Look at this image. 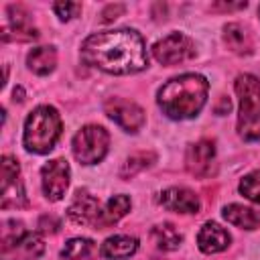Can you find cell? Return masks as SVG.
<instances>
[{"label": "cell", "instance_id": "cell-12", "mask_svg": "<svg viewBox=\"0 0 260 260\" xmlns=\"http://www.w3.org/2000/svg\"><path fill=\"white\" fill-rule=\"evenodd\" d=\"M215 162V146L211 140H199L195 144H189L185 154L187 171L195 177H207L213 171Z\"/></svg>", "mask_w": 260, "mask_h": 260}, {"label": "cell", "instance_id": "cell-5", "mask_svg": "<svg viewBox=\"0 0 260 260\" xmlns=\"http://www.w3.org/2000/svg\"><path fill=\"white\" fill-rule=\"evenodd\" d=\"M12 228H14V219L4 221L0 260H35V258H39L45 250L43 238L35 232H26L20 221H18L16 230H12Z\"/></svg>", "mask_w": 260, "mask_h": 260}, {"label": "cell", "instance_id": "cell-22", "mask_svg": "<svg viewBox=\"0 0 260 260\" xmlns=\"http://www.w3.org/2000/svg\"><path fill=\"white\" fill-rule=\"evenodd\" d=\"M95 244L89 238H71L61 250V260H93Z\"/></svg>", "mask_w": 260, "mask_h": 260}, {"label": "cell", "instance_id": "cell-2", "mask_svg": "<svg viewBox=\"0 0 260 260\" xmlns=\"http://www.w3.org/2000/svg\"><path fill=\"white\" fill-rule=\"evenodd\" d=\"M209 83L199 73H183L169 79L156 93L160 110L173 120L195 118L207 102Z\"/></svg>", "mask_w": 260, "mask_h": 260}, {"label": "cell", "instance_id": "cell-20", "mask_svg": "<svg viewBox=\"0 0 260 260\" xmlns=\"http://www.w3.org/2000/svg\"><path fill=\"white\" fill-rule=\"evenodd\" d=\"M130 197L128 195H114L112 199H108V203L102 207V215H100V221H98V228L104 230L116 221H120L128 211H130Z\"/></svg>", "mask_w": 260, "mask_h": 260}, {"label": "cell", "instance_id": "cell-4", "mask_svg": "<svg viewBox=\"0 0 260 260\" xmlns=\"http://www.w3.org/2000/svg\"><path fill=\"white\" fill-rule=\"evenodd\" d=\"M234 87L240 100L238 134L248 142L260 140V79L252 73H240Z\"/></svg>", "mask_w": 260, "mask_h": 260}, {"label": "cell", "instance_id": "cell-1", "mask_svg": "<svg viewBox=\"0 0 260 260\" xmlns=\"http://www.w3.org/2000/svg\"><path fill=\"white\" fill-rule=\"evenodd\" d=\"M81 59L112 75L138 73L148 65L144 41L132 28L104 30L87 37L81 45Z\"/></svg>", "mask_w": 260, "mask_h": 260}, {"label": "cell", "instance_id": "cell-14", "mask_svg": "<svg viewBox=\"0 0 260 260\" xmlns=\"http://www.w3.org/2000/svg\"><path fill=\"white\" fill-rule=\"evenodd\" d=\"M230 242H232V236L228 234V230L215 221H205L197 234V246L205 254L221 252L230 246Z\"/></svg>", "mask_w": 260, "mask_h": 260}, {"label": "cell", "instance_id": "cell-10", "mask_svg": "<svg viewBox=\"0 0 260 260\" xmlns=\"http://www.w3.org/2000/svg\"><path fill=\"white\" fill-rule=\"evenodd\" d=\"M104 110L110 120H114L126 132H138L144 126V110L124 98H110L104 104Z\"/></svg>", "mask_w": 260, "mask_h": 260}, {"label": "cell", "instance_id": "cell-16", "mask_svg": "<svg viewBox=\"0 0 260 260\" xmlns=\"http://www.w3.org/2000/svg\"><path fill=\"white\" fill-rule=\"evenodd\" d=\"M138 250V240L132 236H112L102 244V256L110 260H126Z\"/></svg>", "mask_w": 260, "mask_h": 260}, {"label": "cell", "instance_id": "cell-25", "mask_svg": "<svg viewBox=\"0 0 260 260\" xmlns=\"http://www.w3.org/2000/svg\"><path fill=\"white\" fill-rule=\"evenodd\" d=\"M79 8H81V6L75 4V2H55V4H53V10H55V14H57L61 20H71V18L77 14Z\"/></svg>", "mask_w": 260, "mask_h": 260}, {"label": "cell", "instance_id": "cell-23", "mask_svg": "<svg viewBox=\"0 0 260 260\" xmlns=\"http://www.w3.org/2000/svg\"><path fill=\"white\" fill-rule=\"evenodd\" d=\"M240 193L250 199L252 203H258L260 205V171H252L248 173L242 181H240Z\"/></svg>", "mask_w": 260, "mask_h": 260}, {"label": "cell", "instance_id": "cell-13", "mask_svg": "<svg viewBox=\"0 0 260 260\" xmlns=\"http://www.w3.org/2000/svg\"><path fill=\"white\" fill-rule=\"evenodd\" d=\"M160 205L177 213H197L201 207L199 197L185 187H169L160 193Z\"/></svg>", "mask_w": 260, "mask_h": 260}, {"label": "cell", "instance_id": "cell-21", "mask_svg": "<svg viewBox=\"0 0 260 260\" xmlns=\"http://www.w3.org/2000/svg\"><path fill=\"white\" fill-rule=\"evenodd\" d=\"M152 240H154L158 250H167L169 252V250H177L181 246L183 236L173 223L165 221V223H158V225L152 228Z\"/></svg>", "mask_w": 260, "mask_h": 260}, {"label": "cell", "instance_id": "cell-6", "mask_svg": "<svg viewBox=\"0 0 260 260\" xmlns=\"http://www.w3.org/2000/svg\"><path fill=\"white\" fill-rule=\"evenodd\" d=\"M73 156L81 165H95L100 162L110 146V134L104 126L87 124L73 136Z\"/></svg>", "mask_w": 260, "mask_h": 260}, {"label": "cell", "instance_id": "cell-11", "mask_svg": "<svg viewBox=\"0 0 260 260\" xmlns=\"http://www.w3.org/2000/svg\"><path fill=\"white\" fill-rule=\"evenodd\" d=\"M100 215H102V205L87 191H77L73 201L67 207V217L77 225H95L98 228Z\"/></svg>", "mask_w": 260, "mask_h": 260}, {"label": "cell", "instance_id": "cell-7", "mask_svg": "<svg viewBox=\"0 0 260 260\" xmlns=\"http://www.w3.org/2000/svg\"><path fill=\"white\" fill-rule=\"evenodd\" d=\"M0 205L2 209H18L26 205L24 185L20 181V167L18 160L10 154L2 156V191H0Z\"/></svg>", "mask_w": 260, "mask_h": 260}, {"label": "cell", "instance_id": "cell-9", "mask_svg": "<svg viewBox=\"0 0 260 260\" xmlns=\"http://www.w3.org/2000/svg\"><path fill=\"white\" fill-rule=\"evenodd\" d=\"M69 177H71V169L65 158H53L45 162L41 169V185L45 197L49 201L63 199L69 187Z\"/></svg>", "mask_w": 260, "mask_h": 260}, {"label": "cell", "instance_id": "cell-3", "mask_svg": "<svg viewBox=\"0 0 260 260\" xmlns=\"http://www.w3.org/2000/svg\"><path fill=\"white\" fill-rule=\"evenodd\" d=\"M61 136V116L53 106L35 108L24 122V146L30 152L47 154Z\"/></svg>", "mask_w": 260, "mask_h": 260}, {"label": "cell", "instance_id": "cell-17", "mask_svg": "<svg viewBox=\"0 0 260 260\" xmlns=\"http://www.w3.org/2000/svg\"><path fill=\"white\" fill-rule=\"evenodd\" d=\"M223 217L236 225V228H242V230H256L260 228V213L252 207H246V205H240V203H230L223 207Z\"/></svg>", "mask_w": 260, "mask_h": 260}, {"label": "cell", "instance_id": "cell-18", "mask_svg": "<svg viewBox=\"0 0 260 260\" xmlns=\"http://www.w3.org/2000/svg\"><path fill=\"white\" fill-rule=\"evenodd\" d=\"M26 65L37 75H49L57 65V51L55 47H35L26 55Z\"/></svg>", "mask_w": 260, "mask_h": 260}, {"label": "cell", "instance_id": "cell-8", "mask_svg": "<svg viewBox=\"0 0 260 260\" xmlns=\"http://www.w3.org/2000/svg\"><path fill=\"white\" fill-rule=\"evenodd\" d=\"M152 57L162 65H177L195 57V45L187 35L171 32L152 45Z\"/></svg>", "mask_w": 260, "mask_h": 260}, {"label": "cell", "instance_id": "cell-15", "mask_svg": "<svg viewBox=\"0 0 260 260\" xmlns=\"http://www.w3.org/2000/svg\"><path fill=\"white\" fill-rule=\"evenodd\" d=\"M10 32H12V39H16V41H30V39L39 37L37 28L28 20V14L20 6H8V22L4 26L2 39L8 41Z\"/></svg>", "mask_w": 260, "mask_h": 260}, {"label": "cell", "instance_id": "cell-24", "mask_svg": "<svg viewBox=\"0 0 260 260\" xmlns=\"http://www.w3.org/2000/svg\"><path fill=\"white\" fill-rule=\"evenodd\" d=\"M148 160H154V154H146V152H140V154H132L128 160H126V165H124V169H122V177H132L134 173H138L140 169H146L148 165H152V162H148Z\"/></svg>", "mask_w": 260, "mask_h": 260}, {"label": "cell", "instance_id": "cell-19", "mask_svg": "<svg viewBox=\"0 0 260 260\" xmlns=\"http://www.w3.org/2000/svg\"><path fill=\"white\" fill-rule=\"evenodd\" d=\"M223 43L228 45V49H232L238 55H248L252 53V47H254L250 32L238 22H230L223 26Z\"/></svg>", "mask_w": 260, "mask_h": 260}]
</instances>
